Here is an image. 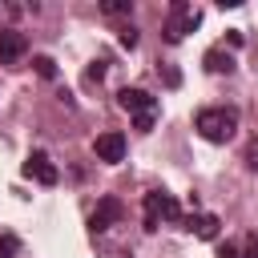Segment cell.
Returning a JSON list of instances; mask_svg holds the SVG:
<instances>
[{
	"instance_id": "obj_13",
	"label": "cell",
	"mask_w": 258,
	"mask_h": 258,
	"mask_svg": "<svg viewBox=\"0 0 258 258\" xmlns=\"http://www.w3.org/2000/svg\"><path fill=\"white\" fill-rule=\"evenodd\" d=\"M101 12H109V16H121V12H133V0H105V4H101Z\"/></svg>"
},
{
	"instance_id": "obj_2",
	"label": "cell",
	"mask_w": 258,
	"mask_h": 258,
	"mask_svg": "<svg viewBox=\"0 0 258 258\" xmlns=\"http://www.w3.org/2000/svg\"><path fill=\"white\" fill-rule=\"evenodd\" d=\"M161 222H181V206H177L173 194L149 189L145 194V230H157Z\"/></svg>"
},
{
	"instance_id": "obj_10",
	"label": "cell",
	"mask_w": 258,
	"mask_h": 258,
	"mask_svg": "<svg viewBox=\"0 0 258 258\" xmlns=\"http://www.w3.org/2000/svg\"><path fill=\"white\" fill-rule=\"evenodd\" d=\"M218 258H258V234H246L242 246L222 242V246H218Z\"/></svg>"
},
{
	"instance_id": "obj_18",
	"label": "cell",
	"mask_w": 258,
	"mask_h": 258,
	"mask_svg": "<svg viewBox=\"0 0 258 258\" xmlns=\"http://www.w3.org/2000/svg\"><path fill=\"white\" fill-rule=\"evenodd\" d=\"M226 40H230L234 48H242V44H246V36H242V28H230V32H226Z\"/></svg>"
},
{
	"instance_id": "obj_6",
	"label": "cell",
	"mask_w": 258,
	"mask_h": 258,
	"mask_svg": "<svg viewBox=\"0 0 258 258\" xmlns=\"http://www.w3.org/2000/svg\"><path fill=\"white\" fill-rule=\"evenodd\" d=\"M93 153H97V161H109V165H117V161H125V137H121L117 129H109V133H97V141H93Z\"/></svg>"
},
{
	"instance_id": "obj_12",
	"label": "cell",
	"mask_w": 258,
	"mask_h": 258,
	"mask_svg": "<svg viewBox=\"0 0 258 258\" xmlns=\"http://www.w3.org/2000/svg\"><path fill=\"white\" fill-rule=\"evenodd\" d=\"M32 64H36V73H40L44 81H56V60H52V56H32Z\"/></svg>"
},
{
	"instance_id": "obj_4",
	"label": "cell",
	"mask_w": 258,
	"mask_h": 258,
	"mask_svg": "<svg viewBox=\"0 0 258 258\" xmlns=\"http://www.w3.org/2000/svg\"><path fill=\"white\" fill-rule=\"evenodd\" d=\"M117 105L125 109V113H133V117H157V97L153 93H145V89H121L117 93Z\"/></svg>"
},
{
	"instance_id": "obj_1",
	"label": "cell",
	"mask_w": 258,
	"mask_h": 258,
	"mask_svg": "<svg viewBox=\"0 0 258 258\" xmlns=\"http://www.w3.org/2000/svg\"><path fill=\"white\" fill-rule=\"evenodd\" d=\"M194 129H198L206 141L226 145V141L234 137V129H238V109H198Z\"/></svg>"
},
{
	"instance_id": "obj_5",
	"label": "cell",
	"mask_w": 258,
	"mask_h": 258,
	"mask_svg": "<svg viewBox=\"0 0 258 258\" xmlns=\"http://www.w3.org/2000/svg\"><path fill=\"white\" fill-rule=\"evenodd\" d=\"M20 173H24V177H36L40 185H56V181H60V169L48 161V153H44V149H32V153H28V161L20 165Z\"/></svg>"
},
{
	"instance_id": "obj_9",
	"label": "cell",
	"mask_w": 258,
	"mask_h": 258,
	"mask_svg": "<svg viewBox=\"0 0 258 258\" xmlns=\"http://www.w3.org/2000/svg\"><path fill=\"white\" fill-rule=\"evenodd\" d=\"M185 230L198 234V238H206V242H214L218 230H222V222H218V214H189L185 218Z\"/></svg>"
},
{
	"instance_id": "obj_3",
	"label": "cell",
	"mask_w": 258,
	"mask_h": 258,
	"mask_svg": "<svg viewBox=\"0 0 258 258\" xmlns=\"http://www.w3.org/2000/svg\"><path fill=\"white\" fill-rule=\"evenodd\" d=\"M198 24H202V12H198V8H189L185 0H173V4H169V20H165L161 36H165L169 44H177V40H181L185 32H194Z\"/></svg>"
},
{
	"instance_id": "obj_7",
	"label": "cell",
	"mask_w": 258,
	"mask_h": 258,
	"mask_svg": "<svg viewBox=\"0 0 258 258\" xmlns=\"http://www.w3.org/2000/svg\"><path fill=\"white\" fill-rule=\"evenodd\" d=\"M121 214H125V206H121L117 198H101L97 210H93V218H89V230H93V234H105L113 222H121Z\"/></svg>"
},
{
	"instance_id": "obj_17",
	"label": "cell",
	"mask_w": 258,
	"mask_h": 258,
	"mask_svg": "<svg viewBox=\"0 0 258 258\" xmlns=\"http://www.w3.org/2000/svg\"><path fill=\"white\" fill-rule=\"evenodd\" d=\"M101 77H105V60H93V64H89V73H85V81L93 85V81H101Z\"/></svg>"
},
{
	"instance_id": "obj_15",
	"label": "cell",
	"mask_w": 258,
	"mask_h": 258,
	"mask_svg": "<svg viewBox=\"0 0 258 258\" xmlns=\"http://www.w3.org/2000/svg\"><path fill=\"white\" fill-rule=\"evenodd\" d=\"M157 73L165 77V85H169V89H177V85H181V73H177L173 64H157Z\"/></svg>"
},
{
	"instance_id": "obj_11",
	"label": "cell",
	"mask_w": 258,
	"mask_h": 258,
	"mask_svg": "<svg viewBox=\"0 0 258 258\" xmlns=\"http://www.w3.org/2000/svg\"><path fill=\"white\" fill-rule=\"evenodd\" d=\"M202 60H206V69H210V73H234V56H230L226 48H210Z\"/></svg>"
},
{
	"instance_id": "obj_8",
	"label": "cell",
	"mask_w": 258,
	"mask_h": 258,
	"mask_svg": "<svg viewBox=\"0 0 258 258\" xmlns=\"http://www.w3.org/2000/svg\"><path fill=\"white\" fill-rule=\"evenodd\" d=\"M28 52V40L20 28H0V64H16Z\"/></svg>"
},
{
	"instance_id": "obj_16",
	"label": "cell",
	"mask_w": 258,
	"mask_h": 258,
	"mask_svg": "<svg viewBox=\"0 0 258 258\" xmlns=\"http://www.w3.org/2000/svg\"><path fill=\"white\" fill-rule=\"evenodd\" d=\"M0 258H16V238L12 234H0Z\"/></svg>"
},
{
	"instance_id": "obj_19",
	"label": "cell",
	"mask_w": 258,
	"mask_h": 258,
	"mask_svg": "<svg viewBox=\"0 0 258 258\" xmlns=\"http://www.w3.org/2000/svg\"><path fill=\"white\" fill-rule=\"evenodd\" d=\"M246 157H250V165H254V169H258V137H254V141H250V153H246Z\"/></svg>"
},
{
	"instance_id": "obj_14",
	"label": "cell",
	"mask_w": 258,
	"mask_h": 258,
	"mask_svg": "<svg viewBox=\"0 0 258 258\" xmlns=\"http://www.w3.org/2000/svg\"><path fill=\"white\" fill-rule=\"evenodd\" d=\"M117 40H121L125 48H137V40H141V36H137V28H133V24H125V28L117 32Z\"/></svg>"
}]
</instances>
